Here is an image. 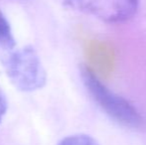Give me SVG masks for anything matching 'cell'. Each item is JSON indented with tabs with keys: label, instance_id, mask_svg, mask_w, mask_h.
I'll use <instances>...</instances> for the list:
<instances>
[{
	"label": "cell",
	"instance_id": "obj_2",
	"mask_svg": "<svg viewBox=\"0 0 146 145\" xmlns=\"http://www.w3.org/2000/svg\"><path fill=\"white\" fill-rule=\"evenodd\" d=\"M2 64L8 79L19 91L30 93L46 85V71L33 47L9 51L2 58Z\"/></svg>",
	"mask_w": 146,
	"mask_h": 145
},
{
	"label": "cell",
	"instance_id": "obj_5",
	"mask_svg": "<svg viewBox=\"0 0 146 145\" xmlns=\"http://www.w3.org/2000/svg\"><path fill=\"white\" fill-rule=\"evenodd\" d=\"M57 145H100V143L90 135L80 133L64 137Z\"/></svg>",
	"mask_w": 146,
	"mask_h": 145
},
{
	"label": "cell",
	"instance_id": "obj_3",
	"mask_svg": "<svg viewBox=\"0 0 146 145\" xmlns=\"http://www.w3.org/2000/svg\"><path fill=\"white\" fill-rule=\"evenodd\" d=\"M77 2L108 24H120L130 20L139 6V0H79Z\"/></svg>",
	"mask_w": 146,
	"mask_h": 145
},
{
	"label": "cell",
	"instance_id": "obj_1",
	"mask_svg": "<svg viewBox=\"0 0 146 145\" xmlns=\"http://www.w3.org/2000/svg\"><path fill=\"white\" fill-rule=\"evenodd\" d=\"M81 77L86 89L94 101L110 118L129 129L141 130L145 118L131 103L111 91L86 65L81 67Z\"/></svg>",
	"mask_w": 146,
	"mask_h": 145
},
{
	"label": "cell",
	"instance_id": "obj_6",
	"mask_svg": "<svg viewBox=\"0 0 146 145\" xmlns=\"http://www.w3.org/2000/svg\"><path fill=\"white\" fill-rule=\"evenodd\" d=\"M7 109H8L7 97H6V95L3 91V89L0 87V125H1V123H2L4 115L6 114Z\"/></svg>",
	"mask_w": 146,
	"mask_h": 145
},
{
	"label": "cell",
	"instance_id": "obj_4",
	"mask_svg": "<svg viewBox=\"0 0 146 145\" xmlns=\"http://www.w3.org/2000/svg\"><path fill=\"white\" fill-rule=\"evenodd\" d=\"M16 46L11 25L6 16L0 11V51L9 52Z\"/></svg>",
	"mask_w": 146,
	"mask_h": 145
}]
</instances>
